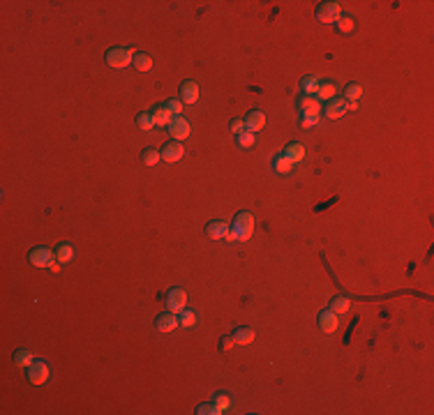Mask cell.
I'll return each mask as SVG.
<instances>
[{
    "mask_svg": "<svg viewBox=\"0 0 434 415\" xmlns=\"http://www.w3.org/2000/svg\"><path fill=\"white\" fill-rule=\"evenodd\" d=\"M254 226H256V219L252 213H238L234 219V224H231V231H229L227 240L229 242H247L252 238V233H254Z\"/></svg>",
    "mask_w": 434,
    "mask_h": 415,
    "instance_id": "1",
    "label": "cell"
},
{
    "mask_svg": "<svg viewBox=\"0 0 434 415\" xmlns=\"http://www.w3.org/2000/svg\"><path fill=\"white\" fill-rule=\"evenodd\" d=\"M134 60V53L127 46H116V49L106 51V65L116 67V70H125L127 65H132Z\"/></svg>",
    "mask_w": 434,
    "mask_h": 415,
    "instance_id": "2",
    "label": "cell"
},
{
    "mask_svg": "<svg viewBox=\"0 0 434 415\" xmlns=\"http://www.w3.org/2000/svg\"><path fill=\"white\" fill-rule=\"evenodd\" d=\"M340 17H342V7H340V3H335V0L321 3V5L316 7V21L319 23H335Z\"/></svg>",
    "mask_w": 434,
    "mask_h": 415,
    "instance_id": "3",
    "label": "cell"
},
{
    "mask_svg": "<svg viewBox=\"0 0 434 415\" xmlns=\"http://www.w3.org/2000/svg\"><path fill=\"white\" fill-rule=\"evenodd\" d=\"M56 258V251H51L49 247H35L28 251V261L33 263L35 268H51Z\"/></svg>",
    "mask_w": 434,
    "mask_h": 415,
    "instance_id": "4",
    "label": "cell"
},
{
    "mask_svg": "<svg viewBox=\"0 0 434 415\" xmlns=\"http://www.w3.org/2000/svg\"><path fill=\"white\" fill-rule=\"evenodd\" d=\"M46 378H49V365L44 360H35L33 365L28 367V383L42 385V383H46Z\"/></svg>",
    "mask_w": 434,
    "mask_h": 415,
    "instance_id": "5",
    "label": "cell"
},
{
    "mask_svg": "<svg viewBox=\"0 0 434 415\" xmlns=\"http://www.w3.org/2000/svg\"><path fill=\"white\" fill-rule=\"evenodd\" d=\"M167 129H169V134H171L176 141H183V139L190 136L192 127H190V122H187V118H183V115H176L174 120L169 122Z\"/></svg>",
    "mask_w": 434,
    "mask_h": 415,
    "instance_id": "6",
    "label": "cell"
},
{
    "mask_svg": "<svg viewBox=\"0 0 434 415\" xmlns=\"http://www.w3.org/2000/svg\"><path fill=\"white\" fill-rule=\"evenodd\" d=\"M185 305H187V293H185L183 289H171L167 293V307H169V311L180 314V311L185 309Z\"/></svg>",
    "mask_w": 434,
    "mask_h": 415,
    "instance_id": "7",
    "label": "cell"
},
{
    "mask_svg": "<svg viewBox=\"0 0 434 415\" xmlns=\"http://www.w3.org/2000/svg\"><path fill=\"white\" fill-rule=\"evenodd\" d=\"M178 325H180L178 314H174V311H164V314H159V316L155 318V328H157L159 332H174Z\"/></svg>",
    "mask_w": 434,
    "mask_h": 415,
    "instance_id": "8",
    "label": "cell"
},
{
    "mask_svg": "<svg viewBox=\"0 0 434 415\" xmlns=\"http://www.w3.org/2000/svg\"><path fill=\"white\" fill-rule=\"evenodd\" d=\"M296 109H298L300 118H303V115H319L321 102L316 97H307V95H303V97L296 102Z\"/></svg>",
    "mask_w": 434,
    "mask_h": 415,
    "instance_id": "9",
    "label": "cell"
},
{
    "mask_svg": "<svg viewBox=\"0 0 434 415\" xmlns=\"http://www.w3.org/2000/svg\"><path fill=\"white\" fill-rule=\"evenodd\" d=\"M326 115H328L331 120H337V118H342V115H347V99H342V97H333L331 102L326 104Z\"/></svg>",
    "mask_w": 434,
    "mask_h": 415,
    "instance_id": "10",
    "label": "cell"
},
{
    "mask_svg": "<svg viewBox=\"0 0 434 415\" xmlns=\"http://www.w3.org/2000/svg\"><path fill=\"white\" fill-rule=\"evenodd\" d=\"M337 325H340V318H337V314L333 309H323L319 314V328L323 330V332H335Z\"/></svg>",
    "mask_w": 434,
    "mask_h": 415,
    "instance_id": "11",
    "label": "cell"
},
{
    "mask_svg": "<svg viewBox=\"0 0 434 415\" xmlns=\"http://www.w3.org/2000/svg\"><path fill=\"white\" fill-rule=\"evenodd\" d=\"M266 127V113L263 111H259V109H254V111H250L247 113V118H245V129H250V131H259V129H263Z\"/></svg>",
    "mask_w": 434,
    "mask_h": 415,
    "instance_id": "12",
    "label": "cell"
},
{
    "mask_svg": "<svg viewBox=\"0 0 434 415\" xmlns=\"http://www.w3.org/2000/svg\"><path fill=\"white\" fill-rule=\"evenodd\" d=\"M185 155V148L180 141H171L167 143V146L162 148V159L164 162H178V159H183Z\"/></svg>",
    "mask_w": 434,
    "mask_h": 415,
    "instance_id": "13",
    "label": "cell"
},
{
    "mask_svg": "<svg viewBox=\"0 0 434 415\" xmlns=\"http://www.w3.org/2000/svg\"><path fill=\"white\" fill-rule=\"evenodd\" d=\"M199 99V83L196 81H185L180 86V102L183 104H194Z\"/></svg>",
    "mask_w": 434,
    "mask_h": 415,
    "instance_id": "14",
    "label": "cell"
},
{
    "mask_svg": "<svg viewBox=\"0 0 434 415\" xmlns=\"http://www.w3.org/2000/svg\"><path fill=\"white\" fill-rule=\"evenodd\" d=\"M206 233H208L210 240H227L229 226L224 224V222H220V219H215V222H210V224L206 226Z\"/></svg>",
    "mask_w": 434,
    "mask_h": 415,
    "instance_id": "15",
    "label": "cell"
},
{
    "mask_svg": "<svg viewBox=\"0 0 434 415\" xmlns=\"http://www.w3.org/2000/svg\"><path fill=\"white\" fill-rule=\"evenodd\" d=\"M282 155L291 162V164H298V162L305 159V146L303 143H289V146L282 150Z\"/></svg>",
    "mask_w": 434,
    "mask_h": 415,
    "instance_id": "16",
    "label": "cell"
},
{
    "mask_svg": "<svg viewBox=\"0 0 434 415\" xmlns=\"http://www.w3.org/2000/svg\"><path fill=\"white\" fill-rule=\"evenodd\" d=\"M150 113H152V120H155V127H169V122L174 120L171 111H169L164 104H157V106H155Z\"/></svg>",
    "mask_w": 434,
    "mask_h": 415,
    "instance_id": "17",
    "label": "cell"
},
{
    "mask_svg": "<svg viewBox=\"0 0 434 415\" xmlns=\"http://www.w3.org/2000/svg\"><path fill=\"white\" fill-rule=\"evenodd\" d=\"M273 171H275V173H280V175H289L293 171V164L289 162L287 157H284L282 153H277L275 157H273Z\"/></svg>",
    "mask_w": 434,
    "mask_h": 415,
    "instance_id": "18",
    "label": "cell"
},
{
    "mask_svg": "<svg viewBox=\"0 0 434 415\" xmlns=\"http://www.w3.org/2000/svg\"><path fill=\"white\" fill-rule=\"evenodd\" d=\"M335 93H337V86H335L333 81H328V83H319V90H316L314 97H316V99H326V102H331V99L335 97Z\"/></svg>",
    "mask_w": 434,
    "mask_h": 415,
    "instance_id": "19",
    "label": "cell"
},
{
    "mask_svg": "<svg viewBox=\"0 0 434 415\" xmlns=\"http://www.w3.org/2000/svg\"><path fill=\"white\" fill-rule=\"evenodd\" d=\"M316 90H319V79L305 77L303 81H300V93H303V95H307V97H314Z\"/></svg>",
    "mask_w": 434,
    "mask_h": 415,
    "instance_id": "20",
    "label": "cell"
},
{
    "mask_svg": "<svg viewBox=\"0 0 434 415\" xmlns=\"http://www.w3.org/2000/svg\"><path fill=\"white\" fill-rule=\"evenodd\" d=\"M162 159V150H157V148H146L141 153V162L146 166H155Z\"/></svg>",
    "mask_w": 434,
    "mask_h": 415,
    "instance_id": "21",
    "label": "cell"
},
{
    "mask_svg": "<svg viewBox=\"0 0 434 415\" xmlns=\"http://www.w3.org/2000/svg\"><path fill=\"white\" fill-rule=\"evenodd\" d=\"M56 258H58L60 263H70L72 258H74V247H72L70 242L58 245V249H56Z\"/></svg>",
    "mask_w": 434,
    "mask_h": 415,
    "instance_id": "22",
    "label": "cell"
},
{
    "mask_svg": "<svg viewBox=\"0 0 434 415\" xmlns=\"http://www.w3.org/2000/svg\"><path fill=\"white\" fill-rule=\"evenodd\" d=\"M349 307H351V300H349L347 295H337V298H333L331 300V309L335 311L337 316L344 314V311H349Z\"/></svg>",
    "mask_w": 434,
    "mask_h": 415,
    "instance_id": "23",
    "label": "cell"
},
{
    "mask_svg": "<svg viewBox=\"0 0 434 415\" xmlns=\"http://www.w3.org/2000/svg\"><path fill=\"white\" fill-rule=\"evenodd\" d=\"M256 332L252 328H236L234 332V339H236V344H250V341H254Z\"/></svg>",
    "mask_w": 434,
    "mask_h": 415,
    "instance_id": "24",
    "label": "cell"
},
{
    "mask_svg": "<svg viewBox=\"0 0 434 415\" xmlns=\"http://www.w3.org/2000/svg\"><path fill=\"white\" fill-rule=\"evenodd\" d=\"M14 362H17V367H30L33 365V351H28V349H19L14 351Z\"/></svg>",
    "mask_w": 434,
    "mask_h": 415,
    "instance_id": "25",
    "label": "cell"
},
{
    "mask_svg": "<svg viewBox=\"0 0 434 415\" xmlns=\"http://www.w3.org/2000/svg\"><path fill=\"white\" fill-rule=\"evenodd\" d=\"M132 65H134L139 72H148L152 67V58L148 53H136L134 60H132Z\"/></svg>",
    "mask_w": 434,
    "mask_h": 415,
    "instance_id": "26",
    "label": "cell"
},
{
    "mask_svg": "<svg viewBox=\"0 0 434 415\" xmlns=\"http://www.w3.org/2000/svg\"><path fill=\"white\" fill-rule=\"evenodd\" d=\"M236 141H238L240 148H252L256 143V134L254 131H250V129H245V131H240L238 136H236Z\"/></svg>",
    "mask_w": 434,
    "mask_h": 415,
    "instance_id": "27",
    "label": "cell"
},
{
    "mask_svg": "<svg viewBox=\"0 0 434 415\" xmlns=\"http://www.w3.org/2000/svg\"><path fill=\"white\" fill-rule=\"evenodd\" d=\"M178 321H180V328H192L196 323V314L192 309H183L178 314Z\"/></svg>",
    "mask_w": 434,
    "mask_h": 415,
    "instance_id": "28",
    "label": "cell"
},
{
    "mask_svg": "<svg viewBox=\"0 0 434 415\" xmlns=\"http://www.w3.org/2000/svg\"><path fill=\"white\" fill-rule=\"evenodd\" d=\"M360 95H363V88H360L358 83H349V86L344 88V97H347L349 102H358Z\"/></svg>",
    "mask_w": 434,
    "mask_h": 415,
    "instance_id": "29",
    "label": "cell"
},
{
    "mask_svg": "<svg viewBox=\"0 0 434 415\" xmlns=\"http://www.w3.org/2000/svg\"><path fill=\"white\" fill-rule=\"evenodd\" d=\"M335 28L344 35V33H351L353 28H356V23H353V19H351V17H340V19L335 21Z\"/></svg>",
    "mask_w": 434,
    "mask_h": 415,
    "instance_id": "30",
    "label": "cell"
},
{
    "mask_svg": "<svg viewBox=\"0 0 434 415\" xmlns=\"http://www.w3.org/2000/svg\"><path fill=\"white\" fill-rule=\"evenodd\" d=\"M136 125L141 127V129H152V127H155L152 113H139V115H136Z\"/></svg>",
    "mask_w": 434,
    "mask_h": 415,
    "instance_id": "31",
    "label": "cell"
},
{
    "mask_svg": "<svg viewBox=\"0 0 434 415\" xmlns=\"http://www.w3.org/2000/svg\"><path fill=\"white\" fill-rule=\"evenodd\" d=\"M212 404L217 406V410H220V413H224V410L229 408V404H231V399H229V394L220 392V394H215V399H212Z\"/></svg>",
    "mask_w": 434,
    "mask_h": 415,
    "instance_id": "32",
    "label": "cell"
},
{
    "mask_svg": "<svg viewBox=\"0 0 434 415\" xmlns=\"http://www.w3.org/2000/svg\"><path fill=\"white\" fill-rule=\"evenodd\" d=\"M164 106H167V109L171 111V115L176 118V115H183V106H185V104L180 102V99H169V102L164 104Z\"/></svg>",
    "mask_w": 434,
    "mask_h": 415,
    "instance_id": "33",
    "label": "cell"
},
{
    "mask_svg": "<svg viewBox=\"0 0 434 415\" xmlns=\"http://www.w3.org/2000/svg\"><path fill=\"white\" fill-rule=\"evenodd\" d=\"M196 415H222V413L217 410L215 404H201L196 406Z\"/></svg>",
    "mask_w": 434,
    "mask_h": 415,
    "instance_id": "34",
    "label": "cell"
},
{
    "mask_svg": "<svg viewBox=\"0 0 434 415\" xmlns=\"http://www.w3.org/2000/svg\"><path fill=\"white\" fill-rule=\"evenodd\" d=\"M300 125L307 129V127H314V125H319V115H303L300 118Z\"/></svg>",
    "mask_w": 434,
    "mask_h": 415,
    "instance_id": "35",
    "label": "cell"
},
{
    "mask_svg": "<svg viewBox=\"0 0 434 415\" xmlns=\"http://www.w3.org/2000/svg\"><path fill=\"white\" fill-rule=\"evenodd\" d=\"M229 129H231L236 136H238L240 131H245V120H231V122H229Z\"/></svg>",
    "mask_w": 434,
    "mask_h": 415,
    "instance_id": "36",
    "label": "cell"
},
{
    "mask_svg": "<svg viewBox=\"0 0 434 415\" xmlns=\"http://www.w3.org/2000/svg\"><path fill=\"white\" fill-rule=\"evenodd\" d=\"M236 344V339H234V334H229V337H222V341H220V346H222V351H229L231 346Z\"/></svg>",
    "mask_w": 434,
    "mask_h": 415,
    "instance_id": "37",
    "label": "cell"
}]
</instances>
